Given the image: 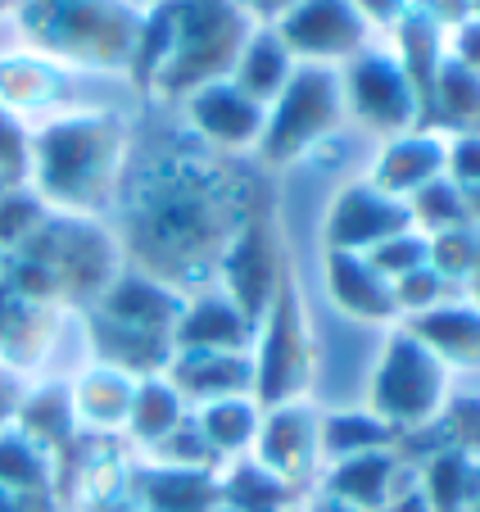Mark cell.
Returning a JSON list of instances; mask_svg holds the SVG:
<instances>
[{"instance_id":"cell-1","label":"cell","mask_w":480,"mask_h":512,"mask_svg":"<svg viewBox=\"0 0 480 512\" xmlns=\"http://www.w3.org/2000/svg\"><path fill=\"white\" fill-rule=\"evenodd\" d=\"M331 114V82L327 78H304L290 96V105L281 109V127H277V141H299L308 136L313 127H322V118Z\"/></svg>"}]
</instances>
